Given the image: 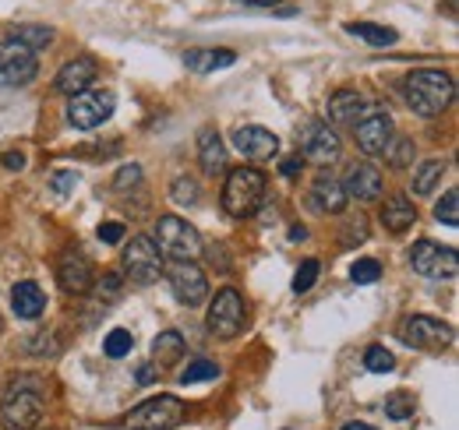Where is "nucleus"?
Returning <instances> with one entry per match:
<instances>
[{"instance_id":"nucleus-11","label":"nucleus","mask_w":459,"mask_h":430,"mask_svg":"<svg viewBox=\"0 0 459 430\" xmlns=\"http://www.w3.org/2000/svg\"><path fill=\"white\" fill-rule=\"evenodd\" d=\"M410 265L424 279H453L459 271V258L453 247H442L435 240H417L410 251Z\"/></svg>"},{"instance_id":"nucleus-3","label":"nucleus","mask_w":459,"mask_h":430,"mask_svg":"<svg viewBox=\"0 0 459 430\" xmlns=\"http://www.w3.org/2000/svg\"><path fill=\"white\" fill-rule=\"evenodd\" d=\"M265 202V173L255 166H237L223 184V209L233 219H251Z\"/></svg>"},{"instance_id":"nucleus-10","label":"nucleus","mask_w":459,"mask_h":430,"mask_svg":"<svg viewBox=\"0 0 459 430\" xmlns=\"http://www.w3.org/2000/svg\"><path fill=\"white\" fill-rule=\"evenodd\" d=\"M39 74L36 54L29 47H22L18 39H0V85L4 89H22Z\"/></svg>"},{"instance_id":"nucleus-32","label":"nucleus","mask_w":459,"mask_h":430,"mask_svg":"<svg viewBox=\"0 0 459 430\" xmlns=\"http://www.w3.org/2000/svg\"><path fill=\"white\" fill-rule=\"evenodd\" d=\"M212 377H220V367H216L212 360H195V364L184 367L180 381H184V384H202V381H212Z\"/></svg>"},{"instance_id":"nucleus-12","label":"nucleus","mask_w":459,"mask_h":430,"mask_svg":"<svg viewBox=\"0 0 459 430\" xmlns=\"http://www.w3.org/2000/svg\"><path fill=\"white\" fill-rule=\"evenodd\" d=\"M297 142H300L304 159L315 162V166H329V162L340 159V152H343L340 134H336L329 124H315V120L297 131Z\"/></svg>"},{"instance_id":"nucleus-47","label":"nucleus","mask_w":459,"mask_h":430,"mask_svg":"<svg viewBox=\"0 0 459 430\" xmlns=\"http://www.w3.org/2000/svg\"><path fill=\"white\" fill-rule=\"evenodd\" d=\"M343 430H378V427H371V424H360V420H353V424H346Z\"/></svg>"},{"instance_id":"nucleus-18","label":"nucleus","mask_w":459,"mask_h":430,"mask_svg":"<svg viewBox=\"0 0 459 430\" xmlns=\"http://www.w3.org/2000/svg\"><path fill=\"white\" fill-rule=\"evenodd\" d=\"M346 202H350V198H346L343 184H340L336 176H329V173H322V176L311 184V191H307V205L322 215H340L346 209Z\"/></svg>"},{"instance_id":"nucleus-44","label":"nucleus","mask_w":459,"mask_h":430,"mask_svg":"<svg viewBox=\"0 0 459 430\" xmlns=\"http://www.w3.org/2000/svg\"><path fill=\"white\" fill-rule=\"evenodd\" d=\"M152 381H156V367H152V364L138 367V384H152Z\"/></svg>"},{"instance_id":"nucleus-17","label":"nucleus","mask_w":459,"mask_h":430,"mask_svg":"<svg viewBox=\"0 0 459 430\" xmlns=\"http://www.w3.org/2000/svg\"><path fill=\"white\" fill-rule=\"evenodd\" d=\"M57 282H60V289L71 293V297H82V293L92 289V265L85 262L82 251H67V254L60 258Z\"/></svg>"},{"instance_id":"nucleus-43","label":"nucleus","mask_w":459,"mask_h":430,"mask_svg":"<svg viewBox=\"0 0 459 430\" xmlns=\"http://www.w3.org/2000/svg\"><path fill=\"white\" fill-rule=\"evenodd\" d=\"M280 169H283V176H297L300 169H304V159L297 156V159H287V162H280Z\"/></svg>"},{"instance_id":"nucleus-39","label":"nucleus","mask_w":459,"mask_h":430,"mask_svg":"<svg viewBox=\"0 0 459 430\" xmlns=\"http://www.w3.org/2000/svg\"><path fill=\"white\" fill-rule=\"evenodd\" d=\"M138 180H142V166H120L114 176V187L117 191H127V187H138Z\"/></svg>"},{"instance_id":"nucleus-6","label":"nucleus","mask_w":459,"mask_h":430,"mask_svg":"<svg viewBox=\"0 0 459 430\" xmlns=\"http://www.w3.org/2000/svg\"><path fill=\"white\" fill-rule=\"evenodd\" d=\"M184 424V402L177 395H156L134 406L124 417V427L131 430H173Z\"/></svg>"},{"instance_id":"nucleus-1","label":"nucleus","mask_w":459,"mask_h":430,"mask_svg":"<svg viewBox=\"0 0 459 430\" xmlns=\"http://www.w3.org/2000/svg\"><path fill=\"white\" fill-rule=\"evenodd\" d=\"M403 96H406V107L417 116H438L453 107L456 82L442 67H420V71H410L403 78Z\"/></svg>"},{"instance_id":"nucleus-4","label":"nucleus","mask_w":459,"mask_h":430,"mask_svg":"<svg viewBox=\"0 0 459 430\" xmlns=\"http://www.w3.org/2000/svg\"><path fill=\"white\" fill-rule=\"evenodd\" d=\"M167 258L173 262H195L202 254V236L191 222H184L180 215H163L156 222V240H152Z\"/></svg>"},{"instance_id":"nucleus-9","label":"nucleus","mask_w":459,"mask_h":430,"mask_svg":"<svg viewBox=\"0 0 459 430\" xmlns=\"http://www.w3.org/2000/svg\"><path fill=\"white\" fill-rule=\"evenodd\" d=\"M124 275L134 286H152L163 275V258H160V247L152 244V236H134L124 247Z\"/></svg>"},{"instance_id":"nucleus-33","label":"nucleus","mask_w":459,"mask_h":430,"mask_svg":"<svg viewBox=\"0 0 459 430\" xmlns=\"http://www.w3.org/2000/svg\"><path fill=\"white\" fill-rule=\"evenodd\" d=\"M435 219L442 222V226H459V191H446V198L435 205Z\"/></svg>"},{"instance_id":"nucleus-41","label":"nucleus","mask_w":459,"mask_h":430,"mask_svg":"<svg viewBox=\"0 0 459 430\" xmlns=\"http://www.w3.org/2000/svg\"><path fill=\"white\" fill-rule=\"evenodd\" d=\"M360 240H368V222H364V215H357V219L346 222V244H360Z\"/></svg>"},{"instance_id":"nucleus-23","label":"nucleus","mask_w":459,"mask_h":430,"mask_svg":"<svg viewBox=\"0 0 459 430\" xmlns=\"http://www.w3.org/2000/svg\"><path fill=\"white\" fill-rule=\"evenodd\" d=\"M413 222H417L413 202H410L406 194H393V198L385 202V209H382V226H385L389 233H406Z\"/></svg>"},{"instance_id":"nucleus-20","label":"nucleus","mask_w":459,"mask_h":430,"mask_svg":"<svg viewBox=\"0 0 459 430\" xmlns=\"http://www.w3.org/2000/svg\"><path fill=\"white\" fill-rule=\"evenodd\" d=\"M92 78H96V60L82 56V60H67L60 67L54 85H57V92H64V96H78V92H85L92 85Z\"/></svg>"},{"instance_id":"nucleus-15","label":"nucleus","mask_w":459,"mask_h":430,"mask_svg":"<svg viewBox=\"0 0 459 430\" xmlns=\"http://www.w3.org/2000/svg\"><path fill=\"white\" fill-rule=\"evenodd\" d=\"M340 184H343L346 198H357V202H375V198H382V187H385L378 166H371V162H350Z\"/></svg>"},{"instance_id":"nucleus-36","label":"nucleus","mask_w":459,"mask_h":430,"mask_svg":"<svg viewBox=\"0 0 459 430\" xmlns=\"http://www.w3.org/2000/svg\"><path fill=\"white\" fill-rule=\"evenodd\" d=\"M198 180H191V176H177L173 180V202L177 205H195L198 202Z\"/></svg>"},{"instance_id":"nucleus-19","label":"nucleus","mask_w":459,"mask_h":430,"mask_svg":"<svg viewBox=\"0 0 459 430\" xmlns=\"http://www.w3.org/2000/svg\"><path fill=\"white\" fill-rule=\"evenodd\" d=\"M378 103H368L357 89H340L336 96H329V120L333 124H343V127H353L360 116H368Z\"/></svg>"},{"instance_id":"nucleus-7","label":"nucleus","mask_w":459,"mask_h":430,"mask_svg":"<svg viewBox=\"0 0 459 430\" xmlns=\"http://www.w3.org/2000/svg\"><path fill=\"white\" fill-rule=\"evenodd\" d=\"M244 324H247V304H244V297H240L233 286L220 289L216 300L209 304L205 328H209L216 339H237V335L244 331Z\"/></svg>"},{"instance_id":"nucleus-31","label":"nucleus","mask_w":459,"mask_h":430,"mask_svg":"<svg viewBox=\"0 0 459 430\" xmlns=\"http://www.w3.org/2000/svg\"><path fill=\"white\" fill-rule=\"evenodd\" d=\"M131 346H134V335H131L127 328H114V331L107 335V342H103V353H107L110 360H120V357L131 353Z\"/></svg>"},{"instance_id":"nucleus-28","label":"nucleus","mask_w":459,"mask_h":430,"mask_svg":"<svg viewBox=\"0 0 459 430\" xmlns=\"http://www.w3.org/2000/svg\"><path fill=\"white\" fill-rule=\"evenodd\" d=\"M11 39H18L22 47H29L36 54V50L54 43V29H47V25H18V32H11Z\"/></svg>"},{"instance_id":"nucleus-5","label":"nucleus","mask_w":459,"mask_h":430,"mask_svg":"<svg viewBox=\"0 0 459 430\" xmlns=\"http://www.w3.org/2000/svg\"><path fill=\"white\" fill-rule=\"evenodd\" d=\"M396 335L406 346L424 349V353H438V349H446L456 339L453 324L442 322V318H431V314H406L400 328H396Z\"/></svg>"},{"instance_id":"nucleus-14","label":"nucleus","mask_w":459,"mask_h":430,"mask_svg":"<svg viewBox=\"0 0 459 430\" xmlns=\"http://www.w3.org/2000/svg\"><path fill=\"white\" fill-rule=\"evenodd\" d=\"M353 134H357V145L364 156H382L385 145L393 142V116L385 113V107H375L368 116H360L353 124Z\"/></svg>"},{"instance_id":"nucleus-30","label":"nucleus","mask_w":459,"mask_h":430,"mask_svg":"<svg viewBox=\"0 0 459 430\" xmlns=\"http://www.w3.org/2000/svg\"><path fill=\"white\" fill-rule=\"evenodd\" d=\"M364 367H368L371 374H389V371L396 367V357H393L385 346H368V353H364Z\"/></svg>"},{"instance_id":"nucleus-8","label":"nucleus","mask_w":459,"mask_h":430,"mask_svg":"<svg viewBox=\"0 0 459 430\" xmlns=\"http://www.w3.org/2000/svg\"><path fill=\"white\" fill-rule=\"evenodd\" d=\"M114 109H117L114 92H107V89H85V92L71 96V103H67V120H71V127H78V131H92V127H103V124L114 116Z\"/></svg>"},{"instance_id":"nucleus-16","label":"nucleus","mask_w":459,"mask_h":430,"mask_svg":"<svg viewBox=\"0 0 459 430\" xmlns=\"http://www.w3.org/2000/svg\"><path fill=\"white\" fill-rule=\"evenodd\" d=\"M233 149L251 162H262V159H273L280 152V138L265 127H237L233 131Z\"/></svg>"},{"instance_id":"nucleus-29","label":"nucleus","mask_w":459,"mask_h":430,"mask_svg":"<svg viewBox=\"0 0 459 430\" xmlns=\"http://www.w3.org/2000/svg\"><path fill=\"white\" fill-rule=\"evenodd\" d=\"M413 152H417V149H413V142H410V138H393V142L385 145V152H382V156L389 159L393 169H406V166L413 162Z\"/></svg>"},{"instance_id":"nucleus-34","label":"nucleus","mask_w":459,"mask_h":430,"mask_svg":"<svg viewBox=\"0 0 459 430\" xmlns=\"http://www.w3.org/2000/svg\"><path fill=\"white\" fill-rule=\"evenodd\" d=\"M350 279L357 282V286H368V282H378L382 279V265L375 262V258H360L353 269H350Z\"/></svg>"},{"instance_id":"nucleus-27","label":"nucleus","mask_w":459,"mask_h":430,"mask_svg":"<svg viewBox=\"0 0 459 430\" xmlns=\"http://www.w3.org/2000/svg\"><path fill=\"white\" fill-rule=\"evenodd\" d=\"M446 176V162L442 159H431V162H420L417 166V173H413V180H410V187H413V194L417 198H424V194H431L435 187H438V180Z\"/></svg>"},{"instance_id":"nucleus-38","label":"nucleus","mask_w":459,"mask_h":430,"mask_svg":"<svg viewBox=\"0 0 459 430\" xmlns=\"http://www.w3.org/2000/svg\"><path fill=\"white\" fill-rule=\"evenodd\" d=\"M50 187L57 191L60 198H67V194L78 187V173H74V169H57V173L50 176Z\"/></svg>"},{"instance_id":"nucleus-40","label":"nucleus","mask_w":459,"mask_h":430,"mask_svg":"<svg viewBox=\"0 0 459 430\" xmlns=\"http://www.w3.org/2000/svg\"><path fill=\"white\" fill-rule=\"evenodd\" d=\"M96 293H100V297H107V304H114V300H120V275H114V271H107V275L100 279Z\"/></svg>"},{"instance_id":"nucleus-22","label":"nucleus","mask_w":459,"mask_h":430,"mask_svg":"<svg viewBox=\"0 0 459 430\" xmlns=\"http://www.w3.org/2000/svg\"><path fill=\"white\" fill-rule=\"evenodd\" d=\"M198 159H202V169H205L209 176H216V173H223V169H227V149H223V138H220L212 127H205V131L198 134Z\"/></svg>"},{"instance_id":"nucleus-24","label":"nucleus","mask_w":459,"mask_h":430,"mask_svg":"<svg viewBox=\"0 0 459 430\" xmlns=\"http://www.w3.org/2000/svg\"><path fill=\"white\" fill-rule=\"evenodd\" d=\"M184 64L198 74H209V71H227L237 64V54L233 50H187L184 54Z\"/></svg>"},{"instance_id":"nucleus-45","label":"nucleus","mask_w":459,"mask_h":430,"mask_svg":"<svg viewBox=\"0 0 459 430\" xmlns=\"http://www.w3.org/2000/svg\"><path fill=\"white\" fill-rule=\"evenodd\" d=\"M4 166H7V169H22V166H25V156H22V152H7V156H4Z\"/></svg>"},{"instance_id":"nucleus-42","label":"nucleus","mask_w":459,"mask_h":430,"mask_svg":"<svg viewBox=\"0 0 459 430\" xmlns=\"http://www.w3.org/2000/svg\"><path fill=\"white\" fill-rule=\"evenodd\" d=\"M124 233H127L124 222H103V226H100V240H103V244H120Z\"/></svg>"},{"instance_id":"nucleus-21","label":"nucleus","mask_w":459,"mask_h":430,"mask_svg":"<svg viewBox=\"0 0 459 430\" xmlns=\"http://www.w3.org/2000/svg\"><path fill=\"white\" fill-rule=\"evenodd\" d=\"M11 307H14V314L18 318H39L43 311H47V293L36 286V282H14V289H11Z\"/></svg>"},{"instance_id":"nucleus-37","label":"nucleus","mask_w":459,"mask_h":430,"mask_svg":"<svg viewBox=\"0 0 459 430\" xmlns=\"http://www.w3.org/2000/svg\"><path fill=\"white\" fill-rule=\"evenodd\" d=\"M385 413H389L393 420H406V417H413V402H410V395H403V391L389 395V399H385Z\"/></svg>"},{"instance_id":"nucleus-26","label":"nucleus","mask_w":459,"mask_h":430,"mask_svg":"<svg viewBox=\"0 0 459 430\" xmlns=\"http://www.w3.org/2000/svg\"><path fill=\"white\" fill-rule=\"evenodd\" d=\"M346 32L371 43V47H393L400 39L396 29H385V25H375V22H346Z\"/></svg>"},{"instance_id":"nucleus-25","label":"nucleus","mask_w":459,"mask_h":430,"mask_svg":"<svg viewBox=\"0 0 459 430\" xmlns=\"http://www.w3.org/2000/svg\"><path fill=\"white\" fill-rule=\"evenodd\" d=\"M180 357H184V335L180 331H160L156 342H152V360L160 367H173Z\"/></svg>"},{"instance_id":"nucleus-2","label":"nucleus","mask_w":459,"mask_h":430,"mask_svg":"<svg viewBox=\"0 0 459 430\" xmlns=\"http://www.w3.org/2000/svg\"><path fill=\"white\" fill-rule=\"evenodd\" d=\"M0 420L7 430H36L43 420V388L32 374H18L0 402Z\"/></svg>"},{"instance_id":"nucleus-35","label":"nucleus","mask_w":459,"mask_h":430,"mask_svg":"<svg viewBox=\"0 0 459 430\" xmlns=\"http://www.w3.org/2000/svg\"><path fill=\"white\" fill-rule=\"evenodd\" d=\"M318 271H322V265H318L315 258H307V262L297 269V275H293V293H307V289L318 282Z\"/></svg>"},{"instance_id":"nucleus-46","label":"nucleus","mask_w":459,"mask_h":430,"mask_svg":"<svg viewBox=\"0 0 459 430\" xmlns=\"http://www.w3.org/2000/svg\"><path fill=\"white\" fill-rule=\"evenodd\" d=\"M290 240H293V244L307 240V226H300V222H297V226H290Z\"/></svg>"},{"instance_id":"nucleus-13","label":"nucleus","mask_w":459,"mask_h":430,"mask_svg":"<svg viewBox=\"0 0 459 430\" xmlns=\"http://www.w3.org/2000/svg\"><path fill=\"white\" fill-rule=\"evenodd\" d=\"M167 279H170V289L173 297H177V304L198 307V304L209 300V279H205V271L198 269L195 262H173Z\"/></svg>"}]
</instances>
